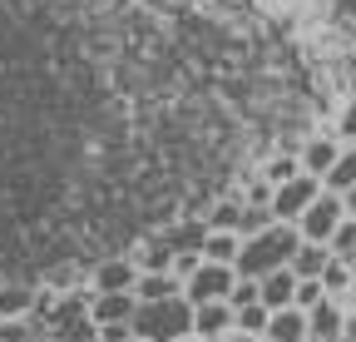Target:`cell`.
I'll list each match as a JSON object with an SVG mask.
<instances>
[{"mask_svg":"<svg viewBox=\"0 0 356 342\" xmlns=\"http://www.w3.org/2000/svg\"><path fill=\"white\" fill-rule=\"evenodd\" d=\"M297 174H302V154H277V159H267V164H262V179L273 184V189L287 184V179H297Z\"/></svg>","mask_w":356,"mask_h":342,"instance_id":"19","label":"cell"},{"mask_svg":"<svg viewBox=\"0 0 356 342\" xmlns=\"http://www.w3.org/2000/svg\"><path fill=\"white\" fill-rule=\"evenodd\" d=\"M35 342H65V337H35Z\"/></svg>","mask_w":356,"mask_h":342,"instance_id":"30","label":"cell"},{"mask_svg":"<svg viewBox=\"0 0 356 342\" xmlns=\"http://www.w3.org/2000/svg\"><path fill=\"white\" fill-rule=\"evenodd\" d=\"M322 297H332V293L322 288V278H302V283H297V303H292V308H302V313H312V308H317V303H322Z\"/></svg>","mask_w":356,"mask_h":342,"instance_id":"22","label":"cell"},{"mask_svg":"<svg viewBox=\"0 0 356 342\" xmlns=\"http://www.w3.org/2000/svg\"><path fill=\"white\" fill-rule=\"evenodd\" d=\"M134 263H139V273H173V248L168 243H144Z\"/></svg>","mask_w":356,"mask_h":342,"instance_id":"18","label":"cell"},{"mask_svg":"<svg viewBox=\"0 0 356 342\" xmlns=\"http://www.w3.org/2000/svg\"><path fill=\"white\" fill-rule=\"evenodd\" d=\"M238 219H243V203H218L208 213V228H238Z\"/></svg>","mask_w":356,"mask_h":342,"instance_id":"25","label":"cell"},{"mask_svg":"<svg viewBox=\"0 0 356 342\" xmlns=\"http://www.w3.org/2000/svg\"><path fill=\"white\" fill-rule=\"evenodd\" d=\"M222 342H262L257 332H233V337H222Z\"/></svg>","mask_w":356,"mask_h":342,"instance_id":"27","label":"cell"},{"mask_svg":"<svg viewBox=\"0 0 356 342\" xmlns=\"http://www.w3.org/2000/svg\"><path fill=\"white\" fill-rule=\"evenodd\" d=\"M198 268H203V253H198V248H184V253H173V278H178V283H188Z\"/></svg>","mask_w":356,"mask_h":342,"instance_id":"24","label":"cell"},{"mask_svg":"<svg viewBox=\"0 0 356 342\" xmlns=\"http://www.w3.org/2000/svg\"><path fill=\"white\" fill-rule=\"evenodd\" d=\"M233 313H238V332H257V337L267 332V318H273L262 303H252V308H233Z\"/></svg>","mask_w":356,"mask_h":342,"instance_id":"23","label":"cell"},{"mask_svg":"<svg viewBox=\"0 0 356 342\" xmlns=\"http://www.w3.org/2000/svg\"><path fill=\"white\" fill-rule=\"evenodd\" d=\"M193 332H198L203 342L233 337V332H238V313H233V303H198V308H193Z\"/></svg>","mask_w":356,"mask_h":342,"instance_id":"6","label":"cell"},{"mask_svg":"<svg viewBox=\"0 0 356 342\" xmlns=\"http://www.w3.org/2000/svg\"><path fill=\"white\" fill-rule=\"evenodd\" d=\"M129 342H144V337H129Z\"/></svg>","mask_w":356,"mask_h":342,"instance_id":"31","label":"cell"},{"mask_svg":"<svg viewBox=\"0 0 356 342\" xmlns=\"http://www.w3.org/2000/svg\"><path fill=\"white\" fill-rule=\"evenodd\" d=\"M302 248V228L297 224H273L252 238H243V253H238V278H267L292 263V253Z\"/></svg>","mask_w":356,"mask_h":342,"instance_id":"1","label":"cell"},{"mask_svg":"<svg viewBox=\"0 0 356 342\" xmlns=\"http://www.w3.org/2000/svg\"><path fill=\"white\" fill-rule=\"evenodd\" d=\"M322 189H332V194L356 189V144H341V159L332 164V174L322 179Z\"/></svg>","mask_w":356,"mask_h":342,"instance_id":"17","label":"cell"},{"mask_svg":"<svg viewBox=\"0 0 356 342\" xmlns=\"http://www.w3.org/2000/svg\"><path fill=\"white\" fill-rule=\"evenodd\" d=\"M307 322H312V342H341L346 337V308H341V297H322V303L307 313Z\"/></svg>","mask_w":356,"mask_h":342,"instance_id":"8","label":"cell"},{"mask_svg":"<svg viewBox=\"0 0 356 342\" xmlns=\"http://www.w3.org/2000/svg\"><path fill=\"white\" fill-rule=\"evenodd\" d=\"M134 293H139V303H163V297H178V293H184V283H178L173 273H139Z\"/></svg>","mask_w":356,"mask_h":342,"instance_id":"16","label":"cell"},{"mask_svg":"<svg viewBox=\"0 0 356 342\" xmlns=\"http://www.w3.org/2000/svg\"><path fill=\"white\" fill-rule=\"evenodd\" d=\"M337 159H341V139H337V134H312V139H307V149H302V174L327 179Z\"/></svg>","mask_w":356,"mask_h":342,"instance_id":"11","label":"cell"},{"mask_svg":"<svg viewBox=\"0 0 356 342\" xmlns=\"http://www.w3.org/2000/svg\"><path fill=\"white\" fill-rule=\"evenodd\" d=\"M178 342H203V337H198V332H188V337H178Z\"/></svg>","mask_w":356,"mask_h":342,"instance_id":"29","label":"cell"},{"mask_svg":"<svg viewBox=\"0 0 356 342\" xmlns=\"http://www.w3.org/2000/svg\"><path fill=\"white\" fill-rule=\"evenodd\" d=\"M297 273H292V263L287 268H277V273H267V278H257V288H262V308L267 313H277V308H292L297 303Z\"/></svg>","mask_w":356,"mask_h":342,"instance_id":"10","label":"cell"},{"mask_svg":"<svg viewBox=\"0 0 356 342\" xmlns=\"http://www.w3.org/2000/svg\"><path fill=\"white\" fill-rule=\"evenodd\" d=\"M243 253V233L238 228H208L203 233V258L208 263H238Z\"/></svg>","mask_w":356,"mask_h":342,"instance_id":"13","label":"cell"},{"mask_svg":"<svg viewBox=\"0 0 356 342\" xmlns=\"http://www.w3.org/2000/svg\"><path fill=\"white\" fill-rule=\"evenodd\" d=\"M277 219H273V208L267 203H243V219H238V233L243 238H252V233H262V228H273Z\"/></svg>","mask_w":356,"mask_h":342,"instance_id":"20","label":"cell"},{"mask_svg":"<svg viewBox=\"0 0 356 342\" xmlns=\"http://www.w3.org/2000/svg\"><path fill=\"white\" fill-rule=\"evenodd\" d=\"M134 313H139V293H89V318H95V327L134 322Z\"/></svg>","mask_w":356,"mask_h":342,"instance_id":"7","label":"cell"},{"mask_svg":"<svg viewBox=\"0 0 356 342\" xmlns=\"http://www.w3.org/2000/svg\"><path fill=\"white\" fill-rule=\"evenodd\" d=\"M40 293L25 283H0V318H35Z\"/></svg>","mask_w":356,"mask_h":342,"instance_id":"14","label":"cell"},{"mask_svg":"<svg viewBox=\"0 0 356 342\" xmlns=\"http://www.w3.org/2000/svg\"><path fill=\"white\" fill-rule=\"evenodd\" d=\"M337 139H341V144H356V95L346 100V109H341V119H337Z\"/></svg>","mask_w":356,"mask_h":342,"instance_id":"26","label":"cell"},{"mask_svg":"<svg viewBox=\"0 0 356 342\" xmlns=\"http://www.w3.org/2000/svg\"><path fill=\"white\" fill-rule=\"evenodd\" d=\"M262 342H312V322L302 308H277L273 318H267V332Z\"/></svg>","mask_w":356,"mask_h":342,"instance_id":"9","label":"cell"},{"mask_svg":"<svg viewBox=\"0 0 356 342\" xmlns=\"http://www.w3.org/2000/svg\"><path fill=\"white\" fill-rule=\"evenodd\" d=\"M233 288H238V268H233V263H208V258H203V268L184 283V297H188L193 308H198V303H228Z\"/></svg>","mask_w":356,"mask_h":342,"instance_id":"3","label":"cell"},{"mask_svg":"<svg viewBox=\"0 0 356 342\" xmlns=\"http://www.w3.org/2000/svg\"><path fill=\"white\" fill-rule=\"evenodd\" d=\"M341 203H346V213H356V189H346V194H341Z\"/></svg>","mask_w":356,"mask_h":342,"instance_id":"28","label":"cell"},{"mask_svg":"<svg viewBox=\"0 0 356 342\" xmlns=\"http://www.w3.org/2000/svg\"><path fill=\"white\" fill-rule=\"evenodd\" d=\"M322 288H327L332 297H346V293H351V263L332 253V263H327V273H322Z\"/></svg>","mask_w":356,"mask_h":342,"instance_id":"21","label":"cell"},{"mask_svg":"<svg viewBox=\"0 0 356 342\" xmlns=\"http://www.w3.org/2000/svg\"><path fill=\"white\" fill-rule=\"evenodd\" d=\"M327 263H332V248H327V243H307V238H302V248L292 253V273H297V278H322Z\"/></svg>","mask_w":356,"mask_h":342,"instance_id":"15","label":"cell"},{"mask_svg":"<svg viewBox=\"0 0 356 342\" xmlns=\"http://www.w3.org/2000/svg\"><path fill=\"white\" fill-rule=\"evenodd\" d=\"M317 194H322V179L317 174H297L287 184H277L273 189V219L277 224H302V213L317 203Z\"/></svg>","mask_w":356,"mask_h":342,"instance_id":"4","label":"cell"},{"mask_svg":"<svg viewBox=\"0 0 356 342\" xmlns=\"http://www.w3.org/2000/svg\"><path fill=\"white\" fill-rule=\"evenodd\" d=\"M341 219H346L341 194L322 189V194H317V203L302 213V224H297V228H302V238H307V243H332V233L341 228Z\"/></svg>","mask_w":356,"mask_h":342,"instance_id":"5","label":"cell"},{"mask_svg":"<svg viewBox=\"0 0 356 342\" xmlns=\"http://www.w3.org/2000/svg\"><path fill=\"white\" fill-rule=\"evenodd\" d=\"M188 332H193V303L184 293L163 297V303H139V313H134V337L144 342H178Z\"/></svg>","mask_w":356,"mask_h":342,"instance_id":"2","label":"cell"},{"mask_svg":"<svg viewBox=\"0 0 356 342\" xmlns=\"http://www.w3.org/2000/svg\"><path fill=\"white\" fill-rule=\"evenodd\" d=\"M139 283V263L134 258H109L95 268V293H134Z\"/></svg>","mask_w":356,"mask_h":342,"instance_id":"12","label":"cell"}]
</instances>
